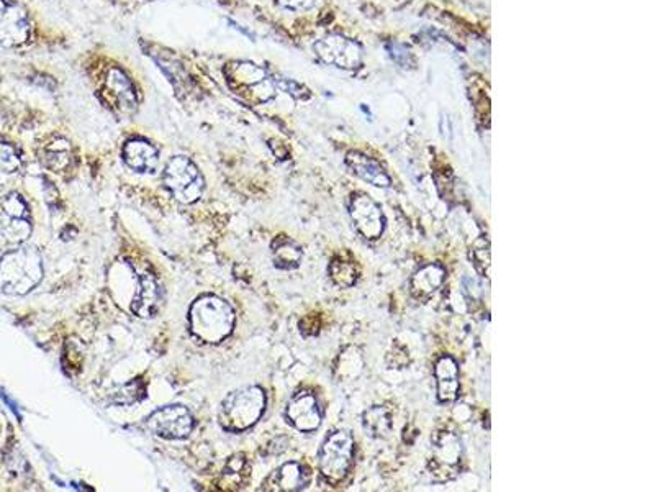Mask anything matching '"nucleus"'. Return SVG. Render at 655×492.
<instances>
[{
  "label": "nucleus",
  "mask_w": 655,
  "mask_h": 492,
  "mask_svg": "<svg viewBox=\"0 0 655 492\" xmlns=\"http://www.w3.org/2000/svg\"><path fill=\"white\" fill-rule=\"evenodd\" d=\"M33 232L32 214L19 192H10L0 199V237L5 242L22 245Z\"/></svg>",
  "instance_id": "nucleus-7"
},
{
  "label": "nucleus",
  "mask_w": 655,
  "mask_h": 492,
  "mask_svg": "<svg viewBox=\"0 0 655 492\" xmlns=\"http://www.w3.org/2000/svg\"><path fill=\"white\" fill-rule=\"evenodd\" d=\"M434 376L438 383V399L454 402L459 396V365L452 356L444 355L434 365Z\"/></svg>",
  "instance_id": "nucleus-18"
},
{
  "label": "nucleus",
  "mask_w": 655,
  "mask_h": 492,
  "mask_svg": "<svg viewBox=\"0 0 655 492\" xmlns=\"http://www.w3.org/2000/svg\"><path fill=\"white\" fill-rule=\"evenodd\" d=\"M462 460V443L452 432H439L434 438L430 470L436 481L456 478Z\"/></svg>",
  "instance_id": "nucleus-9"
},
{
  "label": "nucleus",
  "mask_w": 655,
  "mask_h": 492,
  "mask_svg": "<svg viewBox=\"0 0 655 492\" xmlns=\"http://www.w3.org/2000/svg\"><path fill=\"white\" fill-rule=\"evenodd\" d=\"M32 33L25 10L12 0H0V46L17 48L27 43Z\"/></svg>",
  "instance_id": "nucleus-11"
},
{
  "label": "nucleus",
  "mask_w": 655,
  "mask_h": 492,
  "mask_svg": "<svg viewBox=\"0 0 655 492\" xmlns=\"http://www.w3.org/2000/svg\"><path fill=\"white\" fill-rule=\"evenodd\" d=\"M249 478V465L246 456L235 455L231 456L228 463H226L225 470L222 474L223 488L226 489H240L243 484L248 483Z\"/></svg>",
  "instance_id": "nucleus-22"
},
{
  "label": "nucleus",
  "mask_w": 655,
  "mask_h": 492,
  "mask_svg": "<svg viewBox=\"0 0 655 492\" xmlns=\"http://www.w3.org/2000/svg\"><path fill=\"white\" fill-rule=\"evenodd\" d=\"M390 56H392L393 61H397V63H400V58H403V68H407V64L412 63V55H410V51L400 45H392V48H390Z\"/></svg>",
  "instance_id": "nucleus-29"
},
{
  "label": "nucleus",
  "mask_w": 655,
  "mask_h": 492,
  "mask_svg": "<svg viewBox=\"0 0 655 492\" xmlns=\"http://www.w3.org/2000/svg\"><path fill=\"white\" fill-rule=\"evenodd\" d=\"M330 276L336 286L351 287L356 284L357 278H359V269H357L353 261L336 256L335 260L331 261Z\"/></svg>",
  "instance_id": "nucleus-25"
},
{
  "label": "nucleus",
  "mask_w": 655,
  "mask_h": 492,
  "mask_svg": "<svg viewBox=\"0 0 655 492\" xmlns=\"http://www.w3.org/2000/svg\"><path fill=\"white\" fill-rule=\"evenodd\" d=\"M310 470L297 461L285 463L262 484V491L295 492L307 488L310 483Z\"/></svg>",
  "instance_id": "nucleus-15"
},
{
  "label": "nucleus",
  "mask_w": 655,
  "mask_h": 492,
  "mask_svg": "<svg viewBox=\"0 0 655 492\" xmlns=\"http://www.w3.org/2000/svg\"><path fill=\"white\" fill-rule=\"evenodd\" d=\"M161 306H163V289L159 286L158 279L151 274L141 276L131 301V312L141 319H151L158 314Z\"/></svg>",
  "instance_id": "nucleus-17"
},
{
  "label": "nucleus",
  "mask_w": 655,
  "mask_h": 492,
  "mask_svg": "<svg viewBox=\"0 0 655 492\" xmlns=\"http://www.w3.org/2000/svg\"><path fill=\"white\" fill-rule=\"evenodd\" d=\"M73 163V150L66 140H56L46 148V166H50L55 173H61Z\"/></svg>",
  "instance_id": "nucleus-24"
},
{
  "label": "nucleus",
  "mask_w": 655,
  "mask_h": 492,
  "mask_svg": "<svg viewBox=\"0 0 655 492\" xmlns=\"http://www.w3.org/2000/svg\"><path fill=\"white\" fill-rule=\"evenodd\" d=\"M190 330L205 343H220L230 337L235 327V310L222 297L207 294L192 304Z\"/></svg>",
  "instance_id": "nucleus-2"
},
{
  "label": "nucleus",
  "mask_w": 655,
  "mask_h": 492,
  "mask_svg": "<svg viewBox=\"0 0 655 492\" xmlns=\"http://www.w3.org/2000/svg\"><path fill=\"white\" fill-rule=\"evenodd\" d=\"M472 260H474L475 268L479 269L480 273L490 278V250L485 246H475L472 250Z\"/></svg>",
  "instance_id": "nucleus-27"
},
{
  "label": "nucleus",
  "mask_w": 655,
  "mask_h": 492,
  "mask_svg": "<svg viewBox=\"0 0 655 492\" xmlns=\"http://www.w3.org/2000/svg\"><path fill=\"white\" fill-rule=\"evenodd\" d=\"M22 166V156L12 143L0 137V173H15Z\"/></svg>",
  "instance_id": "nucleus-26"
},
{
  "label": "nucleus",
  "mask_w": 655,
  "mask_h": 492,
  "mask_svg": "<svg viewBox=\"0 0 655 492\" xmlns=\"http://www.w3.org/2000/svg\"><path fill=\"white\" fill-rule=\"evenodd\" d=\"M354 460V438L339 430L326 438L320 451V471L331 484L343 483Z\"/></svg>",
  "instance_id": "nucleus-6"
},
{
  "label": "nucleus",
  "mask_w": 655,
  "mask_h": 492,
  "mask_svg": "<svg viewBox=\"0 0 655 492\" xmlns=\"http://www.w3.org/2000/svg\"><path fill=\"white\" fill-rule=\"evenodd\" d=\"M302 256V248L292 238L279 235L272 242V260L279 269L299 268Z\"/></svg>",
  "instance_id": "nucleus-21"
},
{
  "label": "nucleus",
  "mask_w": 655,
  "mask_h": 492,
  "mask_svg": "<svg viewBox=\"0 0 655 492\" xmlns=\"http://www.w3.org/2000/svg\"><path fill=\"white\" fill-rule=\"evenodd\" d=\"M43 258L35 246H19L0 256V291L25 296L41 283Z\"/></svg>",
  "instance_id": "nucleus-1"
},
{
  "label": "nucleus",
  "mask_w": 655,
  "mask_h": 492,
  "mask_svg": "<svg viewBox=\"0 0 655 492\" xmlns=\"http://www.w3.org/2000/svg\"><path fill=\"white\" fill-rule=\"evenodd\" d=\"M446 269L438 263L426 265L416 271L412 278V294L418 301H426L443 286Z\"/></svg>",
  "instance_id": "nucleus-20"
},
{
  "label": "nucleus",
  "mask_w": 655,
  "mask_h": 492,
  "mask_svg": "<svg viewBox=\"0 0 655 492\" xmlns=\"http://www.w3.org/2000/svg\"><path fill=\"white\" fill-rule=\"evenodd\" d=\"M346 163H348L349 168L353 169L354 174H357L359 178L364 179L367 183H371L372 186H392V179H390L389 174L385 173L384 168L377 161L364 155V153L351 151L346 156Z\"/></svg>",
  "instance_id": "nucleus-19"
},
{
  "label": "nucleus",
  "mask_w": 655,
  "mask_h": 492,
  "mask_svg": "<svg viewBox=\"0 0 655 492\" xmlns=\"http://www.w3.org/2000/svg\"><path fill=\"white\" fill-rule=\"evenodd\" d=\"M148 429L161 438L168 440H181L189 437L194 429V417L189 409L184 406H166L154 410L153 414L146 419Z\"/></svg>",
  "instance_id": "nucleus-8"
},
{
  "label": "nucleus",
  "mask_w": 655,
  "mask_h": 492,
  "mask_svg": "<svg viewBox=\"0 0 655 492\" xmlns=\"http://www.w3.org/2000/svg\"><path fill=\"white\" fill-rule=\"evenodd\" d=\"M364 427L371 437L384 438L392 430V417L385 407L375 406L364 414Z\"/></svg>",
  "instance_id": "nucleus-23"
},
{
  "label": "nucleus",
  "mask_w": 655,
  "mask_h": 492,
  "mask_svg": "<svg viewBox=\"0 0 655 492\" xmlns=\"http://www.w3.org/2000/svg\"><path fill=\"white\" fill-rule=\"evenodd\" d=\"M313 50L323 63L341 69H356L362 63V48L359 43L341 35H328L321 38Z\"/></svg>",
  "instance_id": "nucleus-10"
},
{
  "label": "nucleus",
  "mask_w": 655,
  "mask_h": 492,
  "mask_svg": "<svg viewBox=\"0 0 655 492\" xmlns=\"http://www.w3.org/2000/svg\"><path fill=\"white\" fill-rule=\"evenodd\" d=\"M228 87L251 104H266L276 97V82L266 69L253 61H231L225 66Z\"/></svg>",
  "instance_id": "nucleus-4"
},
{
  "label": "nucleus",
  "mask_w": 655,
  "mask_h": 492,
  "mask_svg": "<svg viewBox=\"0 0 655 492\" xmlns=\"http://www.w3.org/2000/svg\"><path fill=\"white\" fill-rule=\"evenodd\" d=\"M104 96L112 107L123 114H133L138 107V96L133 82L122 69L112 68L104 82Z\"/></svg>",
  "instance_id": "nucleus-14"
},
{
  "label": "nucleus",
  "mask_w": 655,
  "mask_h": 492,
  "mask_svg": "<svg viewBox=\"0 0 655 492\" xmlns=\"http://www.w3.org/2000/svg\"><path fill=\"white\" fill-rule=\"evenodd\" d=\"M266 410V394L258 386L233 391L218 409V424L230 432H243L253 427Z\"/></svg>",
  "instance_id": "nucleus-3"
},
{
  "label": "nucleus",
  "mask_w": 655,
  "mask_h": 492,
  "mask_svg": "<svg viewBox=\"0 0 655 492\" xmlns=\"http://www.w3.org/2000/svg\"><path fill=\"white\" fill-rule=\"evenodd\" d=\"M164 186L182 204H194L204 196L205 178L187 156H172L164 168Z\"/></svg>",
  "instance_id": "nucleus-5"
},
{
  "label": "nucleus",
  "mask_w": 655,
  "mask_h": 492,
  "mask_svg": "<svg viewBox=\"0 0 655 492\" xmlns=\"http://www.w3.org/2000/svg\"><path fill=\"white\" fill-rule=\"evenodd\" d=\"M349 214L356 225L357 232L367 240H377L384 235L385 217L377 202L364 194H357L351 201Z\"/></svg>",
  "instance_id": "nucleus-12"
},
{
  "label": "nucleus",
  "mask_w": 655,
  "mask_h": 492,
  "mask_svg": "<svg viewBox=\"0 0 655 492\" xmlns=\"http://www.w3.org/2000/svg\"><path fill=\"white\" fill-rule=\"evenodd\" d=\"M276 4L281 5L285 10L302 12V10L312 9L313 5L317 4V0H276Z\"/></svg>",
  "instance_id": "nucleus-28"
},
{
  "label": "nucleus",
  "mask_w": 655,
  "mask_h": 492,
  "mask_svg": "<svg viewBox=\"0 0 655 492\" xmlns=\"http://www.w3.org/2000/svg\"><path fill=\"white\" fill-rule=\"evenodd\" d=\"M287 419L300 432H315L323 420L317 397L308 391L295 394L287 406Z\"/></svg>",
  "instance_id": "nucleus-13"
},
{
  "label": "nucleus",
  "mask_w": 655,
  "mask_h": 492,
  "mask_svg": "<svg viewBox=\"0 0 655 492\" xmlns=\"http://www.w3.org/2000/svg\"><path fill=\"white\" fill-rule=\"evenodd\" d=\"M123 161L135 173L154 174L159 168V151L145 138H131L123 146Z\"/></svg>",
  "instance_id": "nucleus-16"
}]
</instances>
